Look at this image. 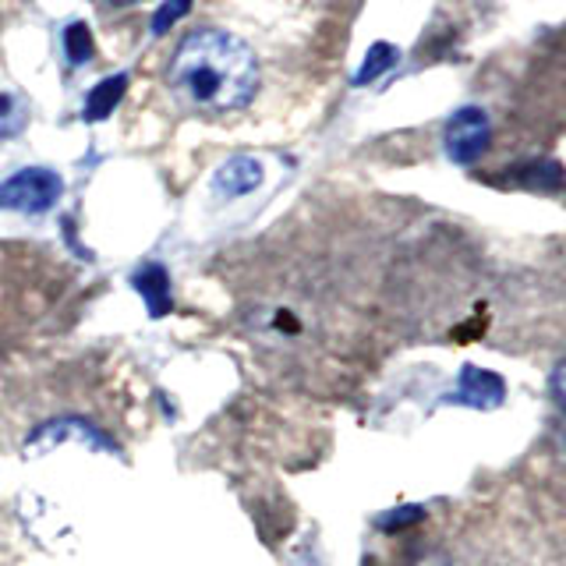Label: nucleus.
Segmentation results:
<instances>
[{"mask_svg": "<svg viewBox=\"0 0 566 566\" xmlns=\"http://www.w3.org/2000/svg\"><path fill=\"white\" fill-rule=\"evenodd\" d=\"M111 4H138V0H111Z\"/></svg>", "mask_w": 566, "mask_h": 566, "instance_id": "13", "label": "nucleus"}, {"mask_svg": "<svg viewBox=\"0 0 566 566\" xmlns=\"http://www.w3.org/2000/svg\"><path fill=\"white\" fill-rule=\"evenodd\" d=\"M64 43H67V57L71 64H85L88 57H93V35H88V29L78 22V25H71L67 35H64Z\"/></svg>", "mask_w": 566, "mask_h": 566, "instance_id": "10", "label": "nucleus"}, {"mask_svg": "<svg viewBox=\"0 0 566 566\" xmlns=\"http://www.w3.org/2000/svg\"><path fill=\"white\" fill-rule=\"evenodd\" d=\"M262 181V167L255 164L252 156H238L217 174V191L227 195V199H238V195L252 191Z\"/></svg>", "mask_w": 566, "mask_h": 566, "instance_id": "5", "label": "nucleus"}, {"mask_svg": "<svg viewBox=\"0 0 566 566\" xmlns=\"http://www.w3.org/2000/svg\"><path fill=\"white\" fill-rule=\"evenodd\" d=\"M25 128V106L14 96L0 93V138H14Z\"/></svg>", "mask_w": 566, "mask_h": 566, "instance_id": "8", "label": "nucleus"}, {"mask_svg": "<svg viewBox=\"0 0 566 566\" xmlns=\"http://www.w3.org/2000/svg\"><path fill=\"white\" fill-rule=\"evenodd\" d=\"M132 280H135L138 294L149 301V312L156 318L170 312V283H167V270H164V265H156V262L142 265V270Z\"/></svg>", "mask_w": 566, "mask_h": 566, "instance_id": "6", "label": "nucleus"}, {"mask_svg": "<svg viewBox=\"0 0 566 566\" xmlns=\"http://www.w3.org/2000/svg\"><path fill=\"white\" fill-rule=\"evenodd\" d=\"M124 85H128V78H124V75H114V78H106L103 85H96L93 93H88V99H85V117L88 120H103L106 114H114V106L124 99Z\"/></svg>", "mask_w": 566, "mask_h": 566, "instance_id": "7", "label": "nucleus"}, {"mask_svg": "<svg viewBox=\"0 0 566 566\" xmlns=\"http://www.w3.org/2000/svg\"><path fill=\"white\" fill-rule=\"evenodd\" d=\"M170 85L181 103L206 114L241 111L259 88V61L252 46L227 29H195L170 61Z\"/></svg>", "mask_w": 566, "mask_h": 566, "instance_id": "1", "label": "nucleus"}, {"mask_svg": "<svg viewBox=\"0 0 566 566\" xmlns=\"http://www.w3.org/2000/svg\"><path fill=\"white\" fill-rule=\"evenodd\" d=\"M548 394H553L556 407L566 415V358L553 368V376H548Z\"/></svg>", "mask_w": 566, "mask_h": 566, "instance_id": "12", "label": "nucleus"}, {"mask_svg": "<svg viewBox=\"0 0 566 566\" xmlns=\"http://www.w3.org/2000/svg\"><path fill=\"white\" fill-rule=\"evenodd\" d=\"M506 386L503 379L495 376V371H478V368H464V376H460V394L457 400H464L471 407H495L503 400Z\"/></svg>", "mask_w": 566, "mask_h": 566, "instance_id": "4", "label": "nucleus"}, {"mask_svg": "<svg viewBox=\"0 0 566 566\" xmlns=\"http://www.w3.org/2000/svg\"><path fill=\"white\" fill-rule=\"evenodd\" d=\"M64 195V181L53 170L29 167L11 174L0 185V209H18V212H46L57 206Z\"/></svg>", "mask_w": 566, "mask_h": 566, "instance_id": "2", "label": "nucleus"}, {"mask_svg": "<svg viewBox=\"0 0 566 566\" xmlns=\"http://www.w3.org/2000/svg\"><path fill=\"white\" fill-rule=\"evenodd\" d=\"M188 11H191V0H164V4H159V11L153 14V32L156 35L167 32L174 22H181Z\"/></svg>", "mask_w": 566, "mask_h": 566, "instance_id": "11", "label": "nucleus"}, {"mask_svg": "<svg viewBox=\"0 0 566 566\" xmlns=\"http://www.w3.org/2000/svg\"><path fill=\"white\" fill-rule=\"evenodd\" d=\"M489 146V117L482 111H468L453 114V120L447 124V153L457 164H474L478 156Z\"/></svg>", "mask_w": 566, "mask_h": 566, "instance_id": "3", "label": "nucleus"}, {"mask_svg": "<svg viewBox=\"0 0 566 566\" xmlns=\"http://www.w3.org/2000/svg\"><path fill=\"white\" fill-rule=\"evenodd\" d=\"M394 64H397V50H394V46H386V43L371 46L365 67L358 71V85H365V82H371V78H379L382 71H386V67H394Z\"/></svg>", "mask_w": 566, "mask_h": 566, "instance_id": "9", "label": "nucleus"}]
</instances>
